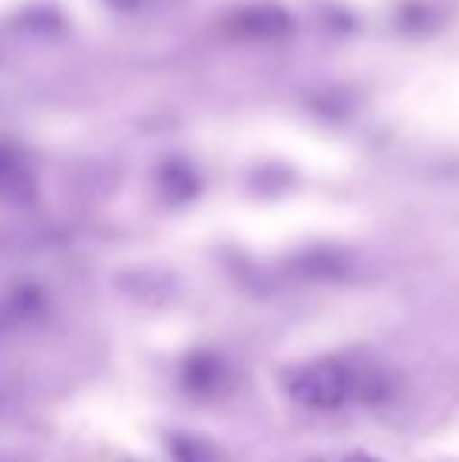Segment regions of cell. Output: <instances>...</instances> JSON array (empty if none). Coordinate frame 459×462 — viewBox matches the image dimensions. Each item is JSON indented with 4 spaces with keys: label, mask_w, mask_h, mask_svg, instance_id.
<instances>
[{
    "label": "cell",
    "mask_w": 459,
    "mask_h": 462,
    "mask_svg": "<svg viewBox=\"0 0 459 462\" xmlns=\"http://www.w3.org/2000/svg\"><path fill=\"white\" fill-rule=\"evenodd\" d=\"M355 377L344 362L321 359L289 377V396L308 409H337L353 396Z\"/></svg>",
    "instance_id": "6da1fadb"
},
{
    "label": "cell",
    "mask_w": 459,
    "mask_h": 462,
    "mask_svg": "<svg viewBox=\"0 0 459 462\" xmlns=\"http://www.w3.org/2000/svg\"><path fill=\"white\" fill-rule=\"evenodd\" d=\"M224 29L227 35L243 38V42H277L293 32V16L277 4H252L230 13Z\"/></svg>",
    "instance_id": "7a4b0ae2"
},
{
    "label": "cell",
    "mask_w": 459,
    "mask_h": 462,
    "mask_svg": "<svg viewBox=\"0 0 459 462\" xmlns=\"http://www.w3.org/2000/svg\"><path fill=\"white\" fill-rule=\"evenodd\" d=\"M179 383L196 400H211V396L224 393L230 383L227 359L215 349H198V353L186 356V362L179 365Z\"/></svg>",
    "instance_id": "3957f363"
},
{
    "label": "cell",
    "mask_w": 459,
    "mask_h": 462,
    "mask_svg": "<svg viewBox=\"0 0 459 462\" xmlns=\"http://www.w3.org/2000/svg\"><path fill=\"white\" fill-rule=\"evenodd\" d=\"M158 192L167 205H189L198 192H202V180H198L196 167L186 158H167L158 167Z\"/></svg>",
    "instance_id": "277c9868"
},
{
    "label": "cell",
    "mask_w": 459,
    "mask_h": 462,
    "mask_svg": "<svg viewBox=\"0 0 459 462\" xmlns=\"http://www.w3.org/2000/svg\"><path fill=\"white\" fill-rule=\"evenodd\" d=\"M0 199L4 201H32L35 199V177L16 148L0 142Z\"/></svg>",
    "instance_id": "5b68a950"
},
{
    "label": "cell",
    "mask_w": 459,
    "mask_h": 462,
    "mask_svg": "<svg viewBox=\"0 0 459 462\" xmlns=\"http://www.w3.org/2000/svg\"><path fill=\"white\" fill-rule=\"evenodd\" d=\"M173 462H215V450L208 440H198L192 434H177L170 438Z\"/></svg>",
    "instance_id": "8992f818"
},
{
    "label": "cell",
    "mask_w": 459,
    "mask_h": 462,
    "mask_svg": "<svg viewBox=\"0 0 459 462\" xmlns=\"http://www.w3.org/2000/svg\"><path fill=\"white\" fill-rule=\"evenodd\" d=\"M399 29L403 32H425L435 25V10L422 0H409V4L399 6Z\"/></svg>",
    "instance_id": "52a82bcc"
},
{
    "label": "cell",
    "mask_w": 459,
    "mask_h": 462,
    "mask_svg": "<svg viewBox=\"0 0 459 462\" xmlns=\"http://www.w3.org/2000/svg\"><path fill=\"white\" fill-rule=\"evenodd\" d=\"M302 268H306V274L315 277H337L344 274V255L340 252H308L302 258Z\"/></svg>",
    "instance_id": "ba28073f"
},
{
    "label": "cell",
    "mask_w": 459,
    "mask_h": 462,
    "mask_svg": "<svg viewBox=\"0 0 459 462\" xmlns=\"http://www.w3.org/2000/svg\"><path fill=\"white\" fill-rule=\"evenodd\" d=\"M111 6H116V10H135L139 0H111Z\"/></svg>",
    "instance_id": "9c48e42d"
},
{
    "label": "cell",
    "mask_w": 459,
    "mask_h": 462,
    "mask_svg": "<svg viewBox=\"0 0 459 462\" xmlns=\"http://www.w3.org/2000/svg\"><path fill=\"white\" fill-rule=\"evenodd\" d=\"M346 462H378V459H372V457H365V453H355V457H349Z\"/></svg>",
    "instance_id": "30bf717a"
}]
</instances>
